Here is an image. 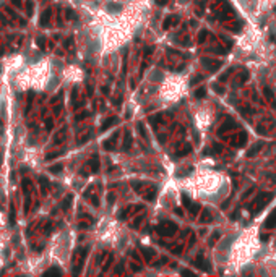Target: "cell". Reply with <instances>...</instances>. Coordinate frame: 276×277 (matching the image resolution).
<instances>
[{"label": "cell", "mask_w": 276, "mask_h": 277, "mask_svg": "<svg viewBox=\"0 0 276 277\" xmlns=\"http://www.w3.org/2000/svg\"><path fill=\"white\" fill-rule=\"evenodd\" d=\"M156 232L159 233V235H162V237H171V235H174L175 232H177V225H175L174 222H171V221H164V222H161V224L156 227Z\"/></svg>", "instance_id": "6da1fadb"}, {"label": "cell", "mask_w": 276, "mask_h": 277, "mask_svg": "<svg viewBox=\"0 0 276 277\" xmlns=\"http://www.w3.org/2000/svg\"><path fill=\"white\" fill-rule=\"evenodd\" d=\"M273 196H275L273 193H263L262 196H258L257 199H253V203L250 204V206H253V204H255V212H253V214H257V212H258L260 209H263V207H265L266 204H268L270 201H271V198H273Z\"/></svg>", "instance_id": "7a4b0ae2"}, {"label": "cell", "mask_w": 276, "mask_h": 277, "mask_svg": "<svg viewBox=\"0 0 276 277\" xmlns=\"http://www.w3.org/2000/svg\"><path fill=\"white\" fill-rule=\"evenodd\" d=\"M202 63H203V67L206 68V70H210L211 73H213V71H216L218 68H221V65H223V63L219 62V60H213V59H203L202 60Z\"/></svg>", "instance_id": "3957f363"}, {"label": "cell", "mask_w": 276, "mask_h": 277, "mask_svg": "<svg viewBox=\"0 0 276 277\" xmlns=\"http://www.w3.org/2000/svg\"><path fill=\"white\" fill-rule=\"evenodd\" d=\"M117 138H119V131H116V133L112 135L109 140H106L104 143H102V146H104V149H107V151H112L114 149V146H116V141Z\"/></svg>", "instance_id": "277c9868"}, {"label": "cell", "mask_w": 276, "mask_h": 277, "mask_svg": "<svg viewBox=\"0 0 276 277\" xmlns=\"http://www.w3.org/2000/svg\"><path fill=\"white\" fill-rule=\"evenodd\" d=\"M206 261H205V258H203V254H198V256L195 258V266L197 267H200V269L202 271H205V272H208V271H210V267L206 266Z\"/></svg>", "instance_id": "5b68a950"}, {"label": "cell", "mask_w": 276, "mask_h": 277, "mask_svg": "<svg viewBox=\"0 0 276 277\" xmlns=\"http://www.w3.org/2000/svg\"><path fill=\"white\" fill-rule=\"evenodd\" d=\"M141 253H143V258H145V261H146V263H151V259H153L154 254H156V253H154L151 248H141Z\"/></svg>", "instance_id": "8992f818"}, {"label": "cell", "mask_w": 276, "mask_h": 277, "mask_svg": "<svg viewBox=\"0 0 276 277\" xmlns=\"http://www.w3.org/2000/svg\"><path fill=\"white\" fill-rule=\"evenodd\" d=\"M211 219H213V216H211V211H210V209H203L202 216H200V222H210Z\"/></svg>", "instance_id": "52a82bcc"}, {"label": "cell", "mask_w": 276, "mask_h": 277, "mask_svg": "<svg viewBox=\"0 0 276 277\" xmlns=\"http://www.w3.org/2000/svg\"><path fill=\"white\" fill-rule=\"evenodd\" d=\"M132 146V135L130 131H125V140H123V151H128Z\"/></svg>", "instance_id": "ba28073f"}, {"label": "cell", "mask_w": 276, "mask_h": 277, "mask_svg": "<svg viewBox=\"0 0 276 277\" xmlns=\"http://www.w3.org/2000/svg\"><path fill=\"white\" fill-rule=\"evenodd\" d=\"M116 122H117V117H111V118H107V120H106L104 123H102V126H101V131H106V130H107V128H109V126H112V125H114V123H116Z\"/></svg>", "instance_id": "9c48e42d"}, {"label": "cell", "mask_w": 276, "mask_h": 277, "mask_svg": "<svg viewBox=\"0 0 276 277\" xmlns=\"http://www.w3.org/2000/svg\"><path fill=\"white\" fill-rule=\"evenodd\" d=\"M260 149H262V143L253 144V146H252V149H248V151H247V156H248V157H253V156H255L257 152L260 151Z\"/></svg>", "instance_id": "30bf717a"}, {"label": "cell", "mask_w": 276, "mask_h": 277, "mask_svg": "<svg viewBox=\"0 0 276 277\" xmlns=\"http://www.w3.org/2000/svg\"><path fill=\"white\" fill-rule=\"evenodd\" d=\"M234 126H236V123H234V122H226V123H224V125L219 128V130H218V133H219V135H223V133H226L227 130H231V128H234Z\"/></svg>", "instance_id": "8fae6325"}, {"label": "cell", "mask_w": 276, "mask_h": 277, "mask_svg": "<svg viewBox=\"0 0 276 277\" xmlns=\"http://www.w3.org/2000/svg\"><path fill=\"white\" fill-rule=\"evenodd\" d=\"M247 80H248V73H247V71H244V73H242L241 76H239V78H237V80H236L232 84H236V83H237V86H242V84H244Z\"/></svg>", "instance_id": "7c38bea8"}, {"label": "cell", "mask_w": 276, "mask_h": 277, "mask_svg": "<svg viewBox=\"0 0 276 277\" xmlns=\"http://www.w3.org/2000/svg\"><path fill=\"white\" fill-rule=\"evenodd\" d=\"M89 167H91V170H93V172H98V170H99V161H98V156H94V157L91 159Z\"/></svg>", "instance_id": "4fadbf2b"}, {"label": "cell", "mask_w": 276, "mask_h": 277, "mask_svg": "<svg viewBox=\"0 0 276 277\" xmlns=\"http://www.w3.org/2000/svg\"><path fill=\"white\" fill-rule=\"evenodd\" d=\"M154 196H156V188H154V186L150 190V191H146V193H145V199H148V201H153Z\"/></svg>", "instance_id": "5bb4252c"}, {"label": "cell", "mask_w": 276, "mask_h": 277, "mask_svg": "<svg viewBox=\"0 0 276 277\" xmlns=\"http://www.w3.org/2000/svg\"><path fill=\"white\" fill-rule=\"evenodd\" d=\"M245 140H247V133H244V131H242V133H239L237 141H234V143L237 144V146H242V144L245 143Z\"/></svg>", "instance_id": "9a60e30c"}, {"label": "cell", "mask_w": 276, "mask_h": 277, "mask_svg": "<svg viewBox=\"0 0 276 277\" xmlns=\"http://www.w3.org/2000/svg\"><path fill=\"white\" fill-rule=\"evenodd\" d=\"M70 203H72V195H68V196L63 199V203H62V209L63 211H67L68 207H70Z\"/></svg>", "instance_id": "2e32d148"}, {"label": "cell", "mask_w": 276, "mask_h": 277, "mask_svg": "<svg viewBox=\"0 0 276 277\" xmlns=\"http://www.w3.org/2000/svg\"><path fill=\"white\" fill-rule=\"evenodd\" d=\"M205 96H206V88H200V89L195 91V97L197 99H203Z\"/></svg>", "instance_id": "e0dca14e"}, {"label": "cell", "mask_w": 276, "mask_h": 277, "mask_svg": "<svg viewBox=\"0 0 276 277\" xmlns=\"http://www.w3.org/2000/svg\"><path fill=\"white\" fill-rule=\"evenodd\" d=\"M49 16H50V10L44 11V15H42V20H41V25H42V26H45L47 23H49Z\"/></svg>", "instance_id": "ac0fdd59"}, {"label": "cell", "mask_w": 276, "mask_h": 277, "mask_svg": "<svg viewBox=\"0 0 276 277\" xmlns=\"http://www.w3.org/2000/svg\"><path fill=\"white\" fill-rule=\"evenodd\" d=\"M189 211L192 212L193 216H195V214H198V211H202V206H200V204H190Z\"/></svg>", "instance_id": "d6986e66"}, {"label": "cell", "mask_w": 276, "mask_h": 277, "mask_svg": "<svg viewBox=\"0 0 276 277\" xmlns=\"http://www.w3.org/2000/svg\"><path fill=\"white\" fill-rule=\"evenodd\" d=\"M44 274H45V276H50V274H57V276H60V274H62V271H60L59 267H50V269H47Z\"/></svg>", "instance_id": "ffe728a7"}, {"label": "cell", "mask_w": 276, "mask_h": 277, "mask_svg": "<svg viewBox=\"0 0 276 277\" xmlns=\"http://www.w3.org/2000/svg\"><path fill=\"white\" fill-rule=\"evenodd\" d=\"M107 10L112 11V13L114 11H120V5L119 4H107Z\"/></svg>", "instance_id": "44dd1931"}, {"label": "cell", "mask_w": 276, "mask_h": 277, "mask_svg": "<svg viewBox=\"0 0 276 277\" xmlns=\"http://www.w3.org/2000/svg\"><path fill=\"white\" fill-rule=\"evenodd\" d=\"M206 36H208V31H206V29L200 31V34H198V44H203V42H205Z\"/></svg>", "instance_id": "7402d4cb"}, {"label": "cell", "mask_w": 276, "mask_h": 277, "mask_svg": "<svg viewBox=\"0 0 276 277\" xmlns=\"http://www.w3.org/2000/svg\"><path fill=\"white\" fill-rule=\"evenodd\" d=\"M190 151H192L190 144H185V146H184V149H180V151H179V156H185V154H189Z\"/></svg>", "instance_id": "603a6c76"}, {"label": "cell", "mask_w": 276, "mask_h": 277, "mask_svg": "<svg viewBox=\"0 0 276 277\" xmlns=\"http://www.w3.org/2000/svg\"><path fill=\"white\" fill-rule=\"evenodd\" d=\"M62 168H63V165L62 164H57V165H52V167L49 168L52 173H57V172H62Z\"/></svg>", "instance_id": "cb8c5ba5"}, {"label": "cell", "mask_w": 276, "mask_h": 277, "mask_svg": "<svg viewBox=\"0 0 276 277\" xmlns=\"http://www.w3.org/2000/svg\"><path fill=\"white\" fill-rule=\"evenodd\" d=\"M182 203L185 204L187 207H190V204H192V203H190V198H189V195H184V193H182Z\"/></svg>", "instance_id": "d4e9b609"}, {"label": "cell", "mask_w": 276, "mask_h": 277, "mask_svg": "<svg viewBox=\"0 0 276 277\" xmlns=\"http://www.w3.org/2000/svg\"><path fill=\"white\" fill-rule=\"evenodd\" d=\"M265 96H266V99H268V101H273V91L270 88H265Z\"/></svg>", "instance_id": "484cf974"}, {"label": "cell", "mask_w": 276, "mask_h": 277, "mask_svg": "<svg viewBox=\"0 0 276 277\" xmlns=\"http://www.w3.org/2000/svg\"><path fill=\"white\" fill-rule=\"evenodd\" d=\"M232 70H234V68H229V70H227L224 75H221V76H219V81H226V80H227V76H229V75L232 73Z\"/></svg>", "instance_id": "4316f807"}, {"label": "cell", "mask_w": 276, "mask_h": 277, "mask_svg": "<svg viewBox=\"0 0 276 277\" xmlns=\"http://www.w3.org/2000/svg\"><path fill=\"white\" fill-rule=\"evenodd\" d=\"M171 18H172V16H167V18L164 20V25H162V28H164V29H169V26L172 25V20H171Z\"/></svg>", "instance_id": "83f0119b"}, {"label": "cell", "mask_w": 276, "mask_h": 277, "mask_svg": "<svg viewBox=\"0 0 276 277\" xmlns=\"http://www.w3.org/2000/svg\"><path fill=\"white\" fill-rule=\"evenodd\" d=\"M145 219V216H140V217H136L135 222H133V228H138V225H140V222Z\"/></svg>", "instance_id": "f1b7e54d"}, {"label": "cell", "mask_w": 276, "mask_h": 277, "mask_svg": "<svg viewBox=\"0 0 276 277\" xmlns=\"http://www.w3.org/2000/svg\"><path fill=\"white\" fill-rule=\"evenodd\" d=\"M62 154V151H59V152H52V154H47V161H50V159H54V157H59V156Z\"/></svg>", "instance_id": "f546056e"}, {"label": "cell", "mask_w": 276, "mask_h": 277, "mask_svg": "<svg viewBox=\"0 0 276 277\" xmlns=\"http://www.w3.org/2000/svg\"><path fill=\"white\" fill-rule=\"evenodd\" d=\"M44 42H45V39H44V37H39V39H38V46L41 47V49H44V47H45Z\"/></svg>", "instance_id": "4dcf8cb0"}, {"label": "cell", "mask_w": 276, "mask_h": 277, "mask_svg": "<svg viewBox=\"0 0 276 277\" xmlns=\"http://www.w3.org/2000/svg\"><path fill=\"white\" fill-rule=\"evenodd\" d=\"M213 89L216 92H219V94H223V92H224V88H221V86H218V84H213Z\"/></svg>", "instance_id": "1f68e13d"}, {"label": "cell", "mask_w": 276, "mask_h": 277, "mask_svg": "<svg viewBox=\"0 0 276 277\" xmlns=\"http://www.w3.org/2000/svg\"><path fill=\"white\" fill-rule=\"evenodd\" d=\"M138 131L141 133V136H145L146 135V131H145V126H143V123H138Z\"/></svg>", "instance_id": "d6a6232c"}, {"label": "cell", "mask_w": 276, "mask_h": 277, "mask_svg": "<svg viewBox=\"0 0 276 277\" xmlns=\"http://www.w3.org/2000/svg\"><path fill=\"white\" fill-rule=\"evenodd\" d=\"M112 259H114V258H112V256H109V259H107V263H106V266H104V271H107V269H109V266H111V263H112Z\"/></svg>", "instance_id": "836d02e7"}, {"label": "cell", "mask_w": 276, "mask_h": 277, "mask_svg": "<svg viewBox=\"0 0 276 277\" xmlns=\"http://www.w3.org/2000/svg\"><path fill=\"white\" fill-rule=\"evenodd\" d=\"M213 147H214V149H213L214 152H221V151H223V147H221V144H214Z\"/></svg>", "instance_id": "e575fe53"}, {"label": "cell", "mask_w": 276, "mask_h": 277, "mask_svg": "<svg viewBox=\"0 0 276 277\" xmlns=\"http://www.w3.org/2000/svg\"><path fill=\"white\" fill-rule=\"evenodd\" d=\"M218 238H219V233H218V232H216V233H214V235H213V238H211V243H210V245H214V242H216Z\"/></svg>", "instance_id": "d590c367"}, {"label": "cell", "mask_w": 276, "mask_h": 277, "mask_svg": "<svg viewBox=\"0 0 276 277\" xmlns=\"http://www.w3.org/2000/svg\"><path fill=\"white\" fill-rule=\"evenodd\" d=\"M88 115H89V113H88V112H83V113H81V115H78V117H77V120H81V118H86Z\"/></svg>", "instance_id": "8d00e7d4"}, {"label": "cell", "mask_w": 276, "mask_h": 277, "mask_svg": "<svg viewBox=\"0 0 276 277\" xmlns=\"http://www.w3.org/2000/svg\"><path fill=\"white\" fill-rule=\"evenodd\" d=\"M45 128H47V130H50V128H52V122H50V120H47V123H45Z\"/></svg>", "instance_id": "74e56055"}, {"label": "cell", "mask_w": 276, "mask_h": 277, "mask_svg": "<svg viewBox=\"0 0 276 277\" xmlns=\"http://www.w3.org/2000/svg\"><path fill=\"white\" fill-rule=\"evenodd\" d=\"M193 242H195V235H192V237H190V242H189V246H192V245H193Z\"/></svg>", "instance_id": "f35d334b"}, {"label": "cell", "mask_w": 276, "mask_h": 277, "mask_svg": "<svg viewBox=\"0 0 276 277\" xmlns=\"http://www.w3.org/2000/svg\"><path fill=\"white\" fill-rule=\"evenodd\" d=\"M132 267H133V271H136V272H138V271H140V266H136V264H135V263H133V264H132Z\"/></svg>", "instance_id": "ab89813d"}, {"label": "cell", "mask_w": 276, "mask_h": 277, "mask_svg": "<svg viewBox=\"0 0 276 277\" xmlns=\"http://www.w3.org/2000/svg\"><path fill=\"white\" fill-rule=\"evenodd\" d=\"M268 238H270L268 235H262V242H268Z\"/></svg>", "instance_id": "60d3db41"}, {"label": "cell", "mask_w": 276, "mask_h": 277, "mask_svg": "<svg viewBox=\"0 0 276 277\" xmlns=\"http://www.w3.org/2000/svg\"><path fill=\"white\" fill-rule=\"evenodd\" d=\"M11 2H13V4L16 5V7H21V5H20V2H21V0H11Z\"/></svg>", "instance_id": "b9f144b4"}]
</instances>
